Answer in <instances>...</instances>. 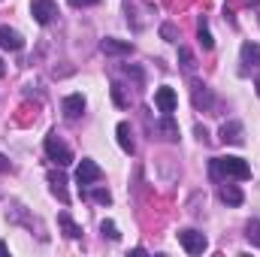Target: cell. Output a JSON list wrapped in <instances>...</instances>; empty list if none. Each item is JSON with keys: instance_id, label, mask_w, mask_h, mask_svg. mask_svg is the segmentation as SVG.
<instances>
[{"instance_id": "3957f363", "label": "cell", "mask_w": 260, "mask_h": 257, "mask_svg": "<svg viewBox=\"0 0 260 257\" xmlns=\"http://www.w3.org/2000/svg\"><path fill=\"white\" fill-rule=\"evenodd\" d=\"M179 242H182V248L188 254H203L209 248V242H206V236L200 230H179Z\"/></svg>"}, {"instance_id": "2e32d148", "label": "cell", "mask_w": 260, "mask_h": 257, "mask_svg": "<svg viewBox=\"0 0 260 257\" xmlns=\"http://www.w3.org/2000/svg\"><path fill=\"white\" fill-rule=\"evenodd\" d=\"M221 200H224L227 206H242V200H245V194L239 191L236 185H224V188H221Z\"/></svg>"}, {"instance_id": "ffe728a7", "label": "cell", "mask_w": 260, "mask_h": 257, "mask_svg": "<svg viewBox=\"0 0 260 257\" xmlns=\"http://www.w3.org/2000/svg\"><path fill=\"white\" fill-rule=\"evenodd\" d=\"M179 61H182V67H185L188 73H194L197 61H194V52H191V49H185V46H182V49H179Z\"/></svg>"}, {"instance_id": "484cf974", "label": "cell", "mask_w": 260, "mask_h": 257, "mask_svg": "<svg viewBox=\"0 0 260 257\" xmlns=\"http://www.w3.org/2000/svg\"><path fill=\"white\" fill-rule=\"evenodd\" d=\"M70 3H73V6H97L100 0H70Z\"/></svg>"}, {"instance_id": "4316f807", "label": "cell", "mask_w": 260, "mask_h": 257, "mask_svg": "<svg viewBox=\"0 0 260 257\" xmlns=\"http://www.w3.org/2000/svg\"><path fill=\"white\" fill-rule=\"evenodd\" d=\"M6 170H9V157H3V154H0V173H6Z\"/></svg>"}, {"instance_id": "d4e9b609", "label": "cell", "mask_w": 260, "mask_h": 257, "mask_svg": "<svg viewBox=\"0 0 260 257\" xmlns=\"http://www.w3.org/2000/svg\"><path fill=\"white\" fill-rule=\"evenodd\" d=\"M124 73H127V76H133L136 82H142V70H136V67H124Z\"/></svg>"}, {"instance_id": "9c48e42d", "label": "cell", "mask_w": 260, "mask_h": 257, "mask_svg": "<svg viewBox=\"0 0 260 257\" xmlns=\"http://www.w3.org/2000/svg\"><path fill=\"white\" fill-rule=\"evenodd\" d=\"M100 49L106 52V55H118V58H124L133 52V46H130L127 40H115V37H106L103 43H100Z\"/></svg>"}, {"instance_id": "5b68a950", "label": "cell", "mask_w": 260, "mask_h": 257, "mask_svg": "<svg viewBox=\"0 0 260 257\" xmlns=\"http://www.w3.org/2000/svg\"><path fill=\"white\" fill-rule=\"evenodd\" d=\"M154 106H157L164 115L176 112V106H179V97H176V91H173L170 85H160V88L154 91Z\"/></svg>"}, {"instance_id": "6da1fadb", "label": "cell", "mask_w": 260, "mask_h": 257, "mask_svg": "<svg viewBox=\"0 0 260 257\" xmlns=\"http://www.w3.org/2000/svg\"><path fill=\"white\" fill-rule=\"evenodd\" d=\"M212 173L215 176H227V179H251V167H248V160H242V157H215L212 160Z\"/></svg>"}, {"instance_id": "ac0fdd59", "label": "cell", "mask_w": 260, "mask_h": 257, "mask_svg": "<svg viewBox=\"0 0 260 257\" xmlns=\"http://www.w3.org/2000/svg\"><path fill=\"white\" fill-rule=\"evenodd\" d=\"M197 37H200V46H203L206 52L215 46V40H212V34H209V24H206V18H200V21H197Z\"/></svg>"}, {"instance_id": "cb8c5ba5", "label": "cell", "mask_w": 260, "mask_h": 257, "mask_svg": "<svg viewBox=\"0 0 260 257\" xmlns=\"http://www.w3.org/2000/svg\"><path fill=\"white\" fill-rule=\"evenodd\" d=\"M112 100H115L118 106H127V100H124V94H121V85H112Z\"/></svg>"}, {"instance_id": "e0dca14e", "label": "cell", "mask_w": 260, "mask_h": 257, "mask_svg": "<svg viewBox=\"0 0 260 257\" xmlns=\"http://www.w3.org/2000/svg\"><path fill=\"white\" fill-rule=\"evenodd\" d=\"M58 224L64 227V233L70 236V239H79V236H82V227H79V224H76L67 212H61V215H58Z\"/></svg>"}, {"instance_id": "d6986e66", "label": "cell", "mask_w": 260, "mask_h": 257, "mask_svg": "<svg viewBox=\"0 0 260 257\" xmlns=\"http://www.w3.org/2000/svg\"><path fill=\"white\" fill-rule=\"evenodd\" d=\"M245 239L251 242V245H257L260 248V221L254 218V221H248V227H245Z\"/></svg>"}, {"instance_id": "8fae6325", "label": "cell", "mask_w": 260, "mask_h": 257, "mask_svg": "<svg viewBox=\"0 0 260 257\" xmlns=\"http://www.w3.org/2000/svg\"><path fill=\"white\" fill-rule=\"evenodd\" d=\"M212 103H215L212 91H209L206 85H200V82H194V106H197V109H212Z\"/></svg>"}, {"instance_id": "8992f818", "label": "cell", "mask_w": 260, "mask_h": 257, "mask_svg": "<svg viewBox=\"0 0 260 257\" xmlns=\"http://www.w3.org/2000/svg\"><path fill=\"white\" fill-rule=\"evenodd\" d=\"M30 12H34V18H37L40 24H49V21L58 15V6H55V0H34V3H30Z\"/></svg>"}, {"instance_id": "f1b7e54d", "label": "cell", "mask_w": 260, "mask_h": 257, "mask_svg": "<svg viewBox=\"0 0 260 257\" xmlns=\"http://www.w3.org/2000/svg\"><path fill=\"white\" fill-rule=\"evenodd\" d=\"M245 3H248V6H260V0H245Z\"/></svg>"}, {"instance_id": "52a82bcc", "label": "cell", "mask_w": 260, "mask_h": 257, "mask_svg": "<svg viewBox=\"0 0 260 257\" xmlns=\"http://www.w3.org/2000/svg\"><path fill=\"white\" fill-rule=\"evenodd\" d=\"M221 142L227 145H242L245 142V127L239 121H224L221 124Z\"/></svg>"}, {"instance_id": "30bf717a", "label": "cell", "mask_w": 260, "mask_h": 257, "mask_svg": "<svg viewBox=\"0 0 260 257\" xmlns=\"http://www.w3.org/2000/svg\"><path fill=\"white\" fill-rule=\"evenodd\" d=\"M61 109H64L67 118H79V115L85 112V97H82V94H67L64 103H61Z\"/></svg>"}, {"instance_id": "7402d4cb", "label": "cell", "mask_w": 260, "mask_h": 257, "mask_svg": "<svg viewBox=\"0 0 260 257\" xmlns=\"http://www.w3.org/2000/svg\"><path fill=\"white\" fill-rule=\"evenodd\" d=\"M160 37H164L167 43H176V40H179V30H176V24H170V21H167V24H160Z\"/></svg>"}, {"instance_id": "7a4b0ae2", "label": "cell", "mask_w": 260, "mask_h": 257, "mask_svg": "<svg viewBox=\"0 0 260 257\" xmlns=\"http://www.w3.org/2000/svg\"><path fill=\"white\" fill-rule=\"evenodd\" d=\"M46 154H49L58 167H70V164H73V151L67 148L55 133H52V136H46Z\"/></svg>"}, {"instance_id": "4dcf8cb0", "label": "cell", "mask_w": 260, "mask_h": 257, "mask_svg": "<svg viewBox=\"0 0 260 257\" xmlns=\"http://www.w3.org/2000/svg\"><path fill=\"white\" fill-rule=\"evenodd\" d=\"M3 73H6V67H3V61H0V76H3Z\"/></svg>"}, {"instance_id": "f546056e", "label": "cell", "mask_w": 260, "mask_h": 257, "mask_svg": "<svg viewBox=\"0 0 260 257\" xmlns=\"http://www.w3.org/2000/svg\"><path fill=\"white\" fill-rule=\"evenodd\" d=\"M254 88H257V97H260V79H257V82H254Z\"/></svg>"}, {"instance_id": "83f0119b", "label": "cell", "mask_w": 260, "mask_h": 257, "mask_svg": "<svg viewBox=\"0 0 260 257\" xmlns=\"http://www.w3.org/2000/svg\"><path fill=\"white\" fill-rule=\"evenodd\" d=\"M0 254H9V248H6V242H0Z\"/></svg>"}, {"instance_id": "277c9868", "label": "cell", "mask_w": 260, "mask_h": 257, "mask_svg": "<svg viewBox=\"0 0 260 257\" xmlns=\"http://www.w3.org/2000/svg\"><path fill=\"white\" fill-rule=\"evenodd\" d=\"M103 179V170L91 160V157H85L82 164H79V170H76V182H79V188L82 185H94V182H100Z\"/></svg>"}, {"instance_id": "603a6c76", "label": "cell", "mask_w": 260, "mask_h": 257, "mask_svg": "<svg viewBox=\"0 0 260 257\" xmlns=\"http://www.w3.org/2000/svg\"><path fill=\"white\" fill-rule=\"evenodd\" d=\"M100 230H103V236H109L112 242H118V239H121V233H118V227H115L112 221H103V224H100Z\"/></svg>"}, {"instance_id": "ba28073f", "label": "cell", "mask_w": 260, "mask_h": 257, "mask_svg": "<svg viewBox=\"0 0 260 257\" xmlns=\"http://www.w3.org/2000/svg\"><path fill=\"white\" fill-rule=\"evenodd\" d=\"M0 49H9V52H18L24 49V37L12 27H0Z\"/></svg>"}, {"instance_id": "7c38bea8", "label": "cell", "mask_w": 260, "mask_h": 257, "mask_svg": "<svg viewBox=\"0 0 260 257\" xmlns=\"http://www.w3.org/2000/svg\"><path fill=\"white\" fill-rule=\"evenodd\" d=\"M115 133H118V145H121V151H124V154H133V151H136V142H133V136H130V124L127 121H121V124L115 127Z\"/></svg>"}, {"instance_id": "9a60e30c", "label": "cell", "mask_w": 260, "mask_h": 257, "mask_svg": "<svg viewBox=\"0 0 260 257\" xmlns=\"http://www.w3.org/2000/svg\"><path fill=\"white\" fill-rule=\"evenodd\" d=\"M157 130H160V136H164L167 142H176V139H179V127H176V121H173V112L164 115V121L157 124Z\"/></svg>"}, {"instance_id": "4fadbf2b", "label": "cell", "mask_w": 260, "mask_h": 257, "mask_svg": "<svg viewBox=\"0 0 260 257\" xmlns=\"http://www.w3.org/2000/svg\"><path fill=\"white\" fill-rule=\"evenodd\" d=\"M239 55H242V64L245 67H260V46L257 43H242Z\"/></svg>"}, {"instance_id": "5bb4252c", "label": "cell", "mask_w": 260, "mask_h": 257, "mask_svg": "<svg viewBox=\"0 0 260 257\" xmlns=\"http://www.w3.org/2000/svg\"><path fill=\"white\" fill-rule=\"evenodd\" d=\"M49 185H52V194L61 200V203H70V197H67V179H64V173H49Z\"/></svg>"}, {"instance_id": "44dd1931", "label": "cell", "mask_w": 260, "mask_h": 257, "mask_svg": "<svg viewBox=\"0 0 260 257\" xmlns=\"http://www.w3.org/2000/svg\"><path fill=\"white\" fill-rule=\"evenodd\" d=\"M91 200L100 203V206H109V203H112V194L106 191V188H94V191H91Z\"/></svg>"}]
</instances>
